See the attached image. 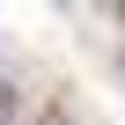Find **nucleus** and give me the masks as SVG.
<instances>
[{
  "label": "nucleus",
  "instance_id": "nucleus-1",
  "mask_svg": "<svg viewBox=\"0 0 125 125\" xmlns=\"http://www.w3.org/2000/svg\"><path fill=\"white\" fill-rule=\"evenodd\" d=\"M8 118H15V88L0 81V125H8Z\"/></svg>",
  "mask_w": 125,
  "mask_h": 125
},
{
  "label": "nucleus",
  "instance_id": "nucleus-2",
  "mask_svg": "<svg viewBox=\"0 0 125 125\" xmlns=\"http://www.w3.org/2000/svg\"><path fill=\"white\" fill-rule=\"evenodd\" d=\"M37 125H66V110H44V118H37Z\"/></svg>",
  "mask_w": 125,
  "mask_h": 125
}]
</instances>
